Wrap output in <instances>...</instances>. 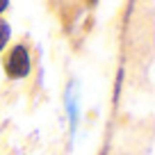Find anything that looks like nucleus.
Returning a JSON list of instances; mask_svg holds the SVG:
<instances>
[{"instance_id":"1","label":"nucleus","mask_w":155,"mask_h":155,"mask_svg":"<svg viewBox=\"0 0 155 155\" xmlns=\"http://www.w3.org/2000/svg\"><path fill=\"white\" fill-rule=\"evenodd\" d=\"M5 71L9 78H14V80H21V78H25L30 73V53L25 46H14L12 48V55L7 57L5 62Z\"/></svg>"},{"instance_id":"3","label":"nucleus","mask_w":155,"mask_h":155,"mask_svg":"<svg viewBox=\"0 0 155 155\" xmlns=\"http://www.w3.org/2000/svg\"><path fill=\"white\" fill-rule=\"evenodd\" d=\"M7 7H9V2H7V0H0V12H5Z\"/></svg>"},{"instance_id":"2","label":"nucleus","mask_w":155,"mask_h":155,"mask_svg":"<svg viewBox=\"0 0 155 155\" xmlns=\"http://www.w3.org/2000/svg\"><path fill=\"white\" fill-rule=\"evenodd\" d=\"M9 37H12V28H9V23H5V21H0V50H2V48L7 46Z\"/></svg>"}]
</instances>
